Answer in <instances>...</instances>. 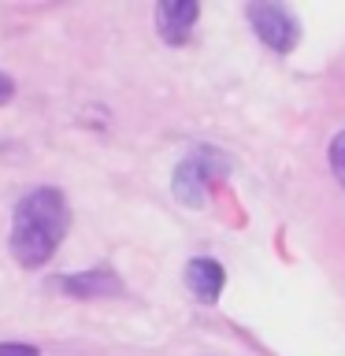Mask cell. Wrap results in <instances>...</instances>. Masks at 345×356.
<instances>
[{
  "label": "cell",
  "mask_w": 345,
  "mask_h": 356,
  "mask_svg": "<svg viewBox=\"0 0 345 356\" xmlns=\"http://www.w3.org/2000/svg\"><path fill=\"white\" fill-rule=\"evenodd\" d=\"M67 200L60 189H33L19 200L15 222H11V256L22 267L49 264L67 234Z\"/></svg>",
  "instance_id": "obj_1"
},
{
  "label": "cell",
  "mask_w": 345,
  "mask_h": 356,
  "mask_svg": "<svg viewBox=\"0 0 345 356\" xmlns=\"http://www.w3.org/2000/svg\"><path fill=\"white\" fill-rule=\"evenodd\" d=\"M330 171H334V178L345 186V130L330 141Z\"/></svg>",
  "instance_id": "obj_7"
},
{
  "label": "cell",
  "mask_w": 345,
  "mask_h": 356,
  "mask_svg": "<svg viewBox=\"0 0 345 356\" xmlns=\"http://www.w3.org/2000/svg\"><path fill=\"white\" fill-rule=\"evenodd\" d=\"M0 356H41V353L22 341H0Z\"/></svg>",
  "instance_id": "obj_8"
},
{
  "label": "cell",
  "mask_w": 345,
  "mask_h": 356,
  "mask_svg": "<svg viewBox=\"0 0 345 356\" xmlns=\"http://www.w3.org/2000/svg\"><path fill=\"white\" fill-rule=\"evenodd\" d=\"M197 22V4L193 0H163L156 8V30L167 44H186L189 30Z\"/></svg>",
  "instance_id": "obj_4"
},
{
  "label": "cell",
  "mask_w": 345,
  "mask_h": 356,
  "mask_svg": "<svg viewBox=\"0 0 345 356\" xmlns=\"http://www.w3.org/2000/svg\"><path fill=\"white\" fill-rule=\"evenodd\" d=\"M249 22H252V30L260 33V41L267 44V49H275V52H289L297 44V38H300L297 19L289 15V8L271 4V0L252 4L249 8Z\"/></svg>",
  "instance_id": "obj_3"
},
{
  "label": "cell",
  "mask_w": 345,
  "mask_h": 356,
  "mask_svg": "<svg viewBox=\"0 0 345 356\" xmlns=\"http://www.w3.org/2000/svg\"><path fill=\"white\" fill-rule=\"evenodd\" d=\"M60 286L71 297H115V293H122L119 275L108 271V267H93V271H86V275H67Z\"/></svg>",
  "instance_id": "obj_6"
},
{
  "label": "cell",
  "mask_w": 345,
  "mask_h": 356,
  "mask_svg": "<svg viewBox=\"0 0 345 356\" xmlns=\"http://www.w3.org/2000/svg\"><path fill=\"white\" fill-rule=\"evenodd\" d=\"M223 264L219 260H208V256H197V260L186 264V286L193 289L197 300H204V305H211V300H219L223 293Z\"/></svg>",
  "instance_id": "obj_5"
},
{
  "label": "cell",
  "mask_w": 345,
  "mask_h": 356,
  "mask_svg": "<svg viewBox=\"0 0 345 356\" xmlns=\"http://www.w3.org/2000/svg\"><path fill=\"white\" fill-rule=\"evenodd\" d=\"M11 93H15V82H11L8 74H0V108H4L8 100H11Z\"/></svg>",
  "instance_id": "obj_9"
},
{
  "label": "cell",
  "mask_w": 345,
  "mask_h": 356,
  "mask_svg": "<svg viewBox=\"0 0 345 356\" xmlns=\"http://www.w3.org/2000/svg\"><path fill=\"white\" fill-rule=\"evenodd\" d=\"M227 156H219L216 149H197L193 156H186L175 171V197L189 208H200L208 197L211 182L219 175H227Z\"/></svg>",
  "instance_id": "obj_2"
}]
</instances>
